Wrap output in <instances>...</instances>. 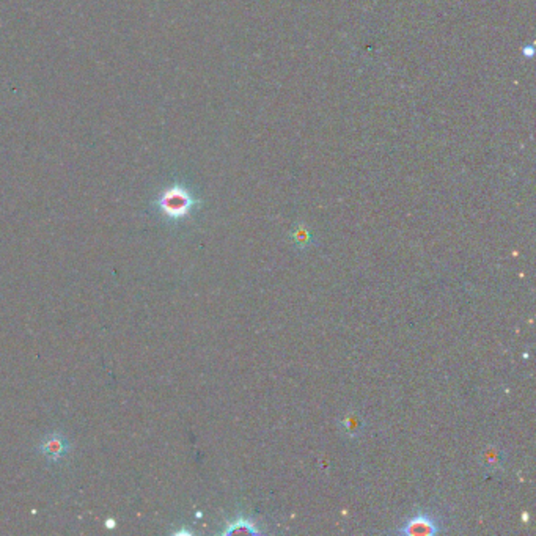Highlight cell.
Returning <instances> with one entry per match:
<instances>
[{"label":"cell","instance_id":"1","mask_svg":"<svg viewBox=\"0 0 536 536\" xmlns=\"http://www.w3.org/2000/svg\"><path fill=\"white\" fill-rule=\"evenodd\" d=\"M198 202L192 193L180 184L165 189L158 198V206L161 213L169 219H182L192 211Z\"/></svg>","mask_w":536,"mask_h":536},{"label":"cell","instance_id":"2","mask_svg":"<svg viewBox=\"0 0 536 536\" xmlns=\"http://www.w3.org/2000/svg\"><path fill=\"white\" fill-rule=\"evenodd\" d=\"M438 532V524L428 515H417L400 528V533L407 536H431Z\"/></svg>","mask_w":536,"mask_h":536},{"label":"cell","instance_id":"3","mask_svg":"<svg viewBox=\"0 0 536 536\" xmlns=\"http://www.w3.org/2000/svg\"><path fill=\"white\" fill-rule=\"evenodd\" d=\"M40 450L47 460L51 461H58L66 455L68 451V445H66V440L58 434H51L47 436L46 439L41 442Z\"/></svg>","mask_w":536,"mask_h":536},{"label":"cell","instance_id":"4","mask_svg":"<svg viewBox=\"0 0 536 536\" xmlns=\"http://www.w3.org/2000/svg\"><path fill=\"white\" fill-rule=\"evenodd\" d=\"M236 533H247V535H258L259 530L255 527V524L247 521L244 517H239L237 521L228 524L226 530H224V535H236Z\"/></svg>","mask_w":536,"mask_h":536},{"label":"cell","instance_id":"5","mask_svg":"<svg viewBox=\"0 0 536 536\" xmlns=\"http://www.w3.org/2000/svg\"><path fill=\"white\" fill-rule=\"evenodd\" d=\"M296 239H297V241H307V239H308V233L305 231V228H299V230H297Z\"/></svg>","mask_w":536,"mask_h":536}]
</instances>
